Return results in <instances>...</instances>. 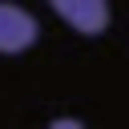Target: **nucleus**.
<instances>
[{"label": "nucleus", "instance_id": "f257e3e1", "mask_svg": "<svg viewBox=\"0 0 129 129\" xmlns=\"http://www.w3.org/2000/svg\"><path fill=\"white\" fill-rule=\"evenodd\" d=\"M36 36H40L36 16L28 8H20V4L0 0V52H8V56L12 52H24V48L36 44Z\"/></svg>", "mask_w": 129, "mask_h": 129}, {"label": "nucleus", "instance_id": "f03ea898", "mask_svg": "<svg viewBox=\"0 0 129 129\" xmlns=\"http://www.w3.org/2000/svg\"><path fill=\"white\" fill-rule=\"evenodd\" d=\"M48 4L81 36H101L109 24V0H48Z\"/></svg>", "mask_w": 129, "mask_h": 129}]
</instances>
